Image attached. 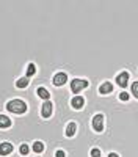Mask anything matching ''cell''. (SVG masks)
I'll return each instance as SVG.
<instances>
[{
    "instance_id": "5",
    "label": "cell",
    "mask_w": 138,
    "mask_h": 157,
    "mask_svg": "<svg viewBox=\"0 0 138 157\" xmlns=\"http://www.w3.org/2000/svg\"><path fill=\"white\" fill-rule=\"evenodd\" d=\"M52 112H54V105H52V102L50 101H46L43 105H41V115L43 118H49V116H52Z\"/></svg>"
},
{
    "instance_id": "15",
    "label": "cell",
    "mask_w": 138,
    "mask_h": 157,
    "mask_svg": "<svg viewBox=\"0 0 138 157\" xmlns=\"http://www.w3.org/2000/svg\"><path fill=\"white\" fill-rule=\"evenodd\" d=\"M36 72V66H35V64L33 63H30L28 64V66H27V77H30V75H33Z\"/></svg>"
},
{
    "instance_id": "1",
    "label": "cell",
    "mask_w": 138,
    "mask_h": 157,
    "mask_svg": "<svg viewBox=\"0 0 138 157\" xmlns=\"http://www.w3.org/2000/svg\"><path fill=\"white\" fill-rule=\"evenodd\" d=\"M6 110L11 113H16V115H24L27 112V104L22 99H13L6 104Z\"/></svg>"
},
{
    "instance_id": "8",
    "label": "cell",
    "mask_w": 138,
    "mask_h": 157,
    "mask_svg": "<svg viewBox=\"0 0 138 157\" xmlns=\"http://www.w3.org/2000/svg\"><path fill=\"white\" fill-rule=\"evenodd\" d=\"M13 152V145L8 141H3V143H0V155H8Z\"/></svg>"
},
{
    "instance_id": "14",
    "label": "cell",
    "mask_w": 138,
    "mask_h": 157,
    "mask_svg": "<svg viewBox=\"0 0 138 157\" xmlns=\"http://www.w3.org/2000/svg\"><path fill=\"white\" fill-rule=\"evenodd\" d=\"M33 151H35L36 154H41V152L44 151V143H43V141H35V143H33Z\"/></svg>"
},
{
    "instance_id": "12",
    "label": "cell",
    "mask_w": 138,
    "mask_h": 157,
    "mask_svg": "<svg viewBox=\"0 0 138 157\" xmlns=\"http://www.w3.org/2000/svg\"><path fill=\"white\" fill-rule=\"evenodd\" d=\"M11 126V120L5 115H0V129H8Z\"/></svg>"
},
{
    "instance_id": "17",
    "label": "cell",
    "mask_w": 138,
    "mask_h": 157,
    "mask_svg": "<svg viewBox=\"0 0 138 157\" xmlns=\"http://www.w3.org/2000/svg\"><path fill=\"white\" fill-rule=\"evenodd\" d=\"M91 157H102V152H100L99 148H93L91 149Z\"/></svg>"
},
{
    "instance_id": "9",
    "label": "cell",
    "mask_w": 138,
    "mask_h": 157,
    "mask_svg": "<svg viewBox=\"0 0 138 157\" xmlns=\"http://www.w3.org/2000/svg\"><path fill=\"white\" fill-rule=\"evenodd\" d=\"M113 91V85L110 82H102V85L99 86V93L100 94H108Z\"/></svg>"
},
{
    "instance_id": "20",
    "label": "cell",
    "mask_w": 138,
    "mask_h": 157,
    "mask_svg": "<svg viewBox=\"0 0 138 157\" xmlns=\"http://www.w3.org/2000/svg\"><path fill=\"white\" fill-rule=\"evenodd\" d=\"M55 157H66V154H65V151H61V149H58V151L55 152Z\"/></svg>"
},
{
    "instance_id": "2",
    "label": "cell",
    "mask_w": 138,
    "mask_h": 157,
    "mask_svg": "<svg viewBox=\"0 0 138 157\" xmlns=\"http://www.w3.org/2000/svg\"><path fill=\"white\" fill-rule=\"evenodd\" d=\"M88 85H90V82L85 80V78H74V80L71 82V91L74 94H79L82 90H85Z\"/></svg>"
},
{
    "instance_id": "16",
    "label": "cell",
    "mask_w": 138,
    "mask_h": 157,
    "mask_svg": "<svg viewBox=\"0 0 138 157\" xmlns=\"http://www.w3.org/2000/svg\"><path fill=\"white\" fill-rule=\"evenodd\" d=\"M19 152H21L22 155H27V154L30 152V148H28V146L24 143V145H21V148H19Z\"/></svg>"
},
{
    "instance_id": "11",
    "label": "cell",
    "mask_w": 138,
    "mask_h": 157,
    "mask_svg": "<svg viewBox=\"0 0 138 157\" xmlns=\"http://www.w3.org/2000/svg\"><path fill=\"white\" fill-rule=\"evenodd\" d=\"M36 94L39 96L41 99H44V101H49V98H50V93H49V91H47L44 86H39V88H38V90H36Z\"/></svg>"
},
{
    "instance_id": "18",
    "label": "cell",
    "mask_w": 138,
    "mask_h": 157,
    "mask_svg": "<svg viewBox=\"0 0 138 157\" xmlns=\"http://www.w3.org/2000/svg\"><path fill=\"white\" fill-rule=\"evenodd\" d=\"M132 94L138 99V82H135V83H132Z\"/></svg>"
},
{
    "instance_id": "10",
    "label": "cell",
    "mask_w": 138,
    "mask_h": 157,
    "mask_svg": "<svg viewBox=\"0 0 138 157\" xmlns=\"http://www.w3.org/2000/svg\"><path fill=\"white\" fill-rule=\"evenodd\" d=\"M75 132H77V124L75 123H69L68 124V127H66V130H65V134H66V137H74L75 135Z\"/></svg>"
},
{
    "instance_id": "13",
    "label": "cell",
    "mask_w": 138,
    "mask_h": 157,
    "mask_svg": "<svg viewBox=\"0 0 138 157\" xmlns=\"http://www.w3.org/2000/svg\"><path fill=\"white\" fill-rule=\"evenodd\" d=\"M28 83H30L28 77H22V78H19V80L16 82V86L22 90V88H27V86H28Z\"/></svg>"
},
{
    "instance_id": "19",
    "label": "cell",
    "mask_w": 138,
    "mask_h": 157,
    "mask_svg": "<svg viewBox=\"0 0 138 157\" xmlns=\"http://www.w3.org/2000/svg\"><path fill=\"white\" fill-rule=\"evenodd\" d=\"M119 101H129V94L124 93V91H122V93H119Z\"/></svg>"
},
{
    "instance_id": "6",
    "label": "cell",
    "mask_w": 138,
    "mask_h": 157,
    "mask_svg": "<svg viewBox=\"0 0 138 157\" xmlns=\"http://www.w3.org/2000/svg\"><path fill=\"white\" fill-rule=\"evenodd\" d=\"M127 82H129V72L127 71H122L116 75V83L121 86V88H125L127 86Z\"/></svg>"
},
{
    "instance_id": "3",
    "label": "cell",
    "mask_w": 138,
    "mask_h": 157,
    "mask_svg": "<svg viewBox=\"0 0 138 157\" xmlns=\"http://www.w3.org/2000/svg\"><path fill=\"white\" fill-rule=\"evenodd\" d=\"M93 129L96 130V132H102V129H104V115H94L93 118Z\"/></svg>"
},
{
    "instance_id": "4",
    "label": "cell",
    "mask_w": 138,
    "mask_h": 157,
    "mask_svg": "<svg viewBox=\"0 0 138 157\" xmlns=\"http://www.w3.org/2000/svg\"><path fill=\"white\" fill-rule=\"evenodd\" d=\"M52 82H54L55 86L65 85V83L68 82V75H66V72H57V74L54 75V78H52Z\"/></svg>"
},
{
    "instance_id": "7",
    "label": "cell",
    "mask_w": 138,
    "mask_h": 157,
    "mask_svg": "<svg viewBox=\"0 0 138 157\" xmlns=\"http://www.w3.org/2000/svg\"><path fill=\"white\" fill-rule=\"evenodd\" d=\"M71 105H72V109H75V110H80V109H83V105H85V99L82 98V96H74L72 99H71Z\"/></svg>"
},
{
    "instance_id": "21",
    "label": "cell",
    "mask_w": 138,
    "mask_h": 157,
    "mask_svg": "<svg viewBox=\"0 0 138 157\" xmlns=\"http://www.w3.org/2000/svg\"><path fill=\"white\" fill-rule=\"evenodd\" d=\"M108 157H119V155H118L116 152H110V154H108Z\"/></svg>"
}]
</instances>
